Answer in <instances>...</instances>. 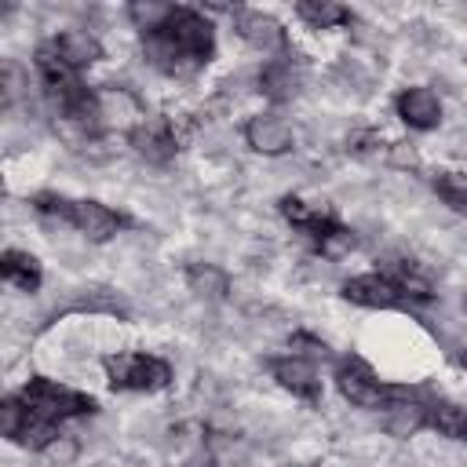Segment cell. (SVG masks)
<instances>
[{
	"mask_svg": "<svg viewBox=\"0 0 467 467\" xmlns=\"http://www.w3.org/2000/svg\"><path fill=\"white\" fill-rule=\"evenodd\" d=\"M142 55L164 77H190L215 55V26L197 7H171L168 22L142 33Z\"/></svg>",
	"mask_w": 467,
	"mask_h": 467,
	"instance_id": "obj_1",
	"label": "cell"
},
{
	"mask_svg": "<svg viewBox=\"0 0 467 467\" xmlns=\"http://www.w3.org/2000/svg\"><path fill=\"white\" fill-rule=\"evenodd\" d=\"M29 204H33L36 215L55 219V223H66V226L80 230V234H84L88 241H95V244L117 237V234L128 226V219H124L120 212H113L109 204H102V201H95V197H66V193L44 190V193H33Z\"/></svg>",
	"mask_w": 467,
	"mask_h": 467,
	"instance_id": "obj_2",
	"label": "cell"
},
{
	"mask_svg": "<svg viewBox=\"0 0 467 467\" xmlns=\"http://www.w3.org/2000/svg\"><path fill=\"white\" fill-rule=\"evenodd\" d=\"M102 372L109 390H131V394H157L171 383V365L146 350H117L102 358Z\"/></svg>",
	"mask_w": 467,
	"mask_h": 467,
	"instance_id": "obj_3",
	"label": "cell"
},
{
	"mask_svg": "<svg viewBox=\"0 0 467 467\" xmlns=\"http://www.w3.org/2000/svg\"><path fill=\"white\" fill-rule=\"evenodd\" d=\"M36 416L44 420H55V423H66V420H77V416H95L99 412V401L84 390H73L51 376H29L18 390H15Z\"/></svg>",
	"mask_w": 467,
	"mask_h": 467,
	"instance_id": "obj_4",
	"label": "cell"
},
{
	"mask_svg": "<svg viewBox=\"0 0 467 467\" xmlns=\"http://www.w3.org/2000/svg\"><path fill=\"white\" fill-rule=\"evenodd\" d=\"M336 390L343 394V401H350L358 409H376V412H383L387 401L398 394V387H387L372 372V365L361 361L358 354L339 358V365H336Z\"/></svg>",
	"mask_w": 467,
	"mask_h": 467,
	"instance_id": "obj_5",
	"label": "cell"
},
{
	"mask_svg": "<svg viewBox=\"0 0 467 467\" xmlns=\"http://www.w3.org/2000/svg\"><path fill=\"white\" fill-rule=\"evenodd\" d=\"M128 142L131 150L150 161V164H168L179 150H182V139H179V128L171 117L164 113H153V117H142L139 124L128 128Z\"/></svg>",
	"mask_w": 467,
	"mask_h": 467,
	"instance_id": "obj_6",
	"label": "cell"
},
{
	"mask_svg": "<svg viewBox=\"0 0 467 467\" xmlns=\"http://www.w3.org/2000/svg\"><path fill=\"white\" fill-rule=\"evenodd\" d=\"M266 368L277 379V387L288 390L292 398H299L306 405H317L321 401V376H317V368H314L310 358H303V354H281V358H270Z\"/></svg>",
	"mask_w": 467,
	"mask_h": 467,
	"instance_id": "obj_7",
	"label": "cell"
},
{
	"mask_svg": "<svg viewBox=\"0 0 467 467\" xmlns=\"http://www.w3.org/2000/svg\"><path fill=\"white\" fill-rule=\"evenodd\" d=\"M379 274H387L394 281V288L405 296V303H431L434 299V281H431V270L405 255V252H387L379 259Z\"/></svg>",
	"mask_w": 467,
	"mask_h": 467,
	"instance_id": "obj_8",
	"label": "cell"
},
{
	"mask_svg": "<svg viewBox=\"0 0 467 467\" xmlns=\"http://www.w3.org/2000/svg\"><path fill=\"white\" fill-rule=\"evenodd\" d=\"M339 296L354 306H368V310H398L405 306V296L394 288V281L379 270H368V274H354L339 285Z\"/></svg>",
	"mask_w": 467,
	"mask_h": 467,
	"instance_id": "obj_9",
	"label": "cell"
},
{
	"mask_svg": "<svg viewBox=\"0 0 467 467\" xmlns=\"http://www.w3.org/2000/svg\"><path fill=\"white\" fill-rule=\"evenodd\" d=\"M33 66H36V73H40V80H44L47 95L55 99V106H58V102H66L69 95H77V91L84 88L80 73H77V69L58 55V47H55L51 40L36 44V51H33Z\"/></svg>",
	"mask_w": 467,
	"mask_h": 467,
	"instance_id": "obj_10",
	"label": "cell"
},
{
	"mask_svg": "<svg viewBox=\"0 0 467 467\" xmlns=\"http://www.w3.org/2000/svg\"><path fill=\"white\" fill-rule=\"evenodd\" d=\"M234 29L237 36L252 47V51H263V55H277L288 47V36H285V26L266 15V11H248V7H237L234 11Z\"/></svg>",
	"mask_w": 467,
	"mask_h": 467,
	"instance_id": "obj_11",
	"label": "cell"
},
{
	"mask_svg": "<svg viewBox=\"0 0 467 467\" xmlns=\"http://www.w3.org/2000/svg\"><path fill=\"white\" fill-rule=\"evenodd\" d=\"M244 142L263 157H281L296 146V131L281 113H255L244 120Z\"/></svg>",
	"mask_w": 467,
	"mask_h": 467,
	"instance_id": "obj_12",
	"label": "cell"
},
{
	"mask_svg": "<svg viewBox=\"0 0 467 467\" xmlns=\"http://www.w3.org/2000/svg\"><path fill=\"white\" fill-rule=\"evenodd\" d=\"M394 109L398 117L412 128V131H434L441 124V102L431 88L423 84H412V88H401L394 95Z\"/></svg>",
	"mask_w": 467,
	"mask_h": 467,
	"instance_id": "obj_13",
	"label": "cell"
},
{
	"mask_svg": "<svg viewBox=\"0 0 467 467\" xmlns=\"http://www.w3.org/2000/svg\"><path fill=\"white\" fill-rule=\"evenodd\" d=\"M277 212L285 215V223H292L296 230H303V234L310 237V244L339 223V215H336L332 208H325V204H310V201H303V197H296V193H285V197L277 201Z\"/></svg>",
	"mask_w": 467,
	"mask_h": 467,
	"instance_id": "obj_14",
	"label": "cell"
},
{
	"mask_svg": "<svg viewBox=\"0 0 467 467\" xmlns=\"http://www.w3.org/2000/svg\"><path fill=\"white\" fill-rule=\"evenodd\" d=\"M0 274L7 285H15L18 292H36L40 281H44V266L33 252H22V248H4L0 255Z\"/></svg>",
	"mask_w": 467,
	"mask_h": 467,
	"instance_id": "obj_15",
	"label": "cell"
},
{
	"mask_svg": "<svg viewBox=\"0 0 467 467\" xmlns=\"http://www.w3.org/2000/svg\"><path fill=\"white\" fill-rule=\"evenodd\" d=\"M51 44L58 47V55L80 73V69H88V66H95L99 58H102V44L91 36V33H84V29H62L58 36H51Z\"/></svg>",
	"mask_w": 467,
	"mask_h": 467,
	"instance_id": "obj_16",
	"label": "cell"
},
{
	"mask_svg": "<svg viewBox=\"0 0 467 467\" xmlns=\"http://www.w3.org/2000/svg\"><path fill=\"white\" fill-rule=\"evenodd\" d=\"M383 423H387L390 434L409 438V434H416L420 427H427V405H423V401H409L405 390H398V394L387 401V409H383Z\"/></svg>",
	"mask_w": 467,
	"mask_h": 467,
	"instance_id": "obj_17",
	"label": "cell"
},
{
	"mask_svg": "<svg viewBox=\"0 0 467 467\" xmlns=\"http://www.w3.org/2000/svg\"><path fill=\"white\" fill-rule=\"evenodd\" d=\"M427 427L449 441H467V409H460L456 401H427Z\"/></svg>",
	"mask_w": 467,
	"mask_h": 467,
	"instance_id": "obj_18",
	"label": "cell"
},
{
	"mask_svg": "<svg viewBox=\"0 0 467 467\" xmlns=\"http://www.w3.org/2000/svg\"><path fill=\"white\" fill-rule=\"evenodd\" d=\"M296 18L306 22L310 29H336V26L354 22L350 7L332 4V0H299V4H296Z\"/></svg>",
	"mask_w": 467,
	"mask_h": 467,
	"instance_id": "obj_19",
	"label": "cell"
},
{
	"mask_svg": "<svg viewBox=\"0 0 467 467\" xmlns=\"http://www.w3.org/2000/svg\"><path fill=\"white\" fill-rule=\"evenodd\" d=\"M259 91H263L270 102H288V99L299 91V77H296V69H292L288 62L274 58V62H266V66L259 69Z\"/></svg>",
	"mask_w": 467,
	"mask_h": 467,
	"instance_id": "obj_20",
	"label": "cell"
},
{
	"mask_svg": "<svg viewBox=\"0 0 467 467\" xmlns=\"http://www.w3.org/2000/svg\"><path fill=\"white\" fill-rule=\"evenodd\" d=\"M186 285L201 296V299H226L230 292V274L215 263H190L186 266Z\"/></svg>",
	"mask_w": 467,
	"mask_h": 467,
	"instance_id": "obj_21",
	"label": "cell"
},
{
	"mask_svg": "<svg viewBox=\"0 0 467 467\" xmlns=\"http://www.w3.org/2000/svg\"><path fill=\"white\" fill-rule=\"evenodd\" d=\"M431 190H434L456 215H467V175H463V171L438 168V171L431 175Z\"/></svg>",
	"mask_w": 467,
	"mask_h": 467,
	"instance_id": "obj_22",
	"label": "cell"
},
{
	"mask_svg": "<svg viewBox=\"0 0 467 467\" xmlns=\"http://www.w3.org/2000/svg\"><path fill=\"white\" fill-rule=\"evenodd\" d=\"M354 244H358L354 230H350L347 223H336L328 234H321V237L314 241V252H317V255H325V259H343V255H350V252H354Z\"/></svg>",
	"mask_w": 467,
	"mask_h": 467,
	"instance_id": "obj_23",
	"label": "cell"
},
{
	"mask_svg": "<svg viewBox=\"0 0 467 467\" xmlns=\"http://www.w3.org/2000/svg\"><path fill=\"white\" fill-rule=\"evenodd\" d=\"M171 7L175 4H153V0H135L131 7H128V18L142 29V33H153V29H161L164 22H168V15H171Z\"/></svg>",
	"mask_w": 467,
	"mask_h": 467,
	"instance_id": "obj_24",
	"label": "cell"
},
{
	"mask_svg": "<svg viewBox=\"0 0 467 467\" xmlns=\"http://www.w3.org/2000/svg\"><path fill=\"white\" fill-rule=\"evenodd\" d=\"M347 150H350L354 157H379V153H390V146L383 142V135H379V131H372V128L354 131V135L347 139Z\"/></svg>",
	"mask_w": 467,
	"mask_h": 467,
	"instance_id": "obj_25",
	"label": "cell"
},
{
	"mask_svg": "<svg viewBox=\"0 0 467 467\" xmlns=\"http://www.w3.org/2000/svg\"><path fill=\"white\" fill-rule=\"evenodd\" d=\"M44 456H47V460H55V463H69V460L77 456V441H73V438H66V434H58V438L44 449Z\"/></svg>",
	"mask_w": 467,
	"mask_h": 467,
	"instance_id": "obj_26",
	"label": "cell"
},
{
	"mask_svg": "<svg viewBox=\"0 0 467 467\" xmlns=\"http://www.w3.org/2000/svg\"><path fill=\"white\" fill-rule=\"evenodd\" d=\"M456 361H460V368L467 372V350H463V354H456Z\"/></svg>",
	"mask_w": 467,
	"mask_h": 467,
	"instance_id": "obj_27",
	"label": "cell"
},
{
	"mask_svg": "<svg viewBox=\"0 0 467 467\" xmlns=\"http://www.w3.org/2000/svg\"><path fill=\"white\" fill-rule=\"evenodd\" d=\"M463 310H467V299H463Z\"/></svg>",
	"mask_w": 467,
	"mask_h": 467,
	"instance_id": "obj_28",
	"label": "cell"
},
{
	"mask_svg": "<svg viewBox=\"0 0 467 467\" xmlns=\"http://www.w3.org/2000/svg\"><path fill=\"white\" fill-rule=\"evenodd\" d=\"M296 467H306V463H296Z\"/></svg>",
	"mask_w": 467,
	"mask_h": 467,
	"instance_id": "obj_29",
	"label": "cell"
}]
</instances>
